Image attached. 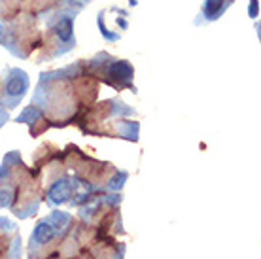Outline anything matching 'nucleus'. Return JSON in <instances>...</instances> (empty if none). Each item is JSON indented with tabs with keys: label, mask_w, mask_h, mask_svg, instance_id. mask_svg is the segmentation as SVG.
Wrapping results in <instances>:
<instances>
[{
	"label": "nucleus",
	"mask_w": 261,
	"mask_h": 259,
	"mask_svg": "<svg viewBox=\"0 0 261 259\" xmlns=\"http://www.w3.org/2000/svg\"><path fill=\"white\" fill-rule=\"evenodd\" d=\"M133 78H135V68L125 59H114L106 68L108 84L116 85V87H130Z\"/></svg>",
	"instance_id": "7ed1b4c3"
},
{
	"label": "nucleus",
	"mask_w": 261,
	"mask_h": 259,
	"mask_svg": "<svg viewBox=\"0 0 261 259\" xmlns=\"http://www.w3.org/2000/svg\"><path fill=\"white\" fill-rule=\"evenodd\" d=\"M55 237V227L51 225V221H40L38 225L34 227V233L31 242L33 244H47L49 240H53Z\"/></svg>",
	"instance_id": "423d86ee"
},
{
	"label": "nucleus",
	"mask_w": 261,
	"mask_h": 259,
	"mask_svg": "<svg viewBox=\"0 0 261 259\" xmlns=\"http://www.w3.org/2000/svg\"><path fill=\"white\" fill-rule=\"evenodd\" d=\"M29 91V76L25 70L21 68H12L8 74L6 82H4V89H2V100L6 102L8 108H15L19 100L27 95Z\"/></svg>",
	"instance_id": "f257e3e1"
},
{
	"label": "nucleus",
	"mask_w": 261,
	"mask_h": 259,
	"mask_svg": "<svg viewBox=\"0 0 261 259\" xmlns=\"http://www.w3.org/2000/svg\"><path fill=\"white\" fill-rule=\"evenodd\" d=\"M74 19H76V13H63L57 17L55 25H53V34L57 44H61V51L66 53L68 49H72L76 45V36H74Z\"/></svg>",
	"instance_id": "f03ea898"
},
{
	"label": "nucleus",
	"mask_w": 261,
	"mask_h": 259,
	"mask_svg": "<svg viewBox=\"0 0 261 259\" xmlns=\"http://www.w3.org/2000/svg\"><path fill=\"white\" fill-rule=\"evenodd\" d=\"M6 119H8V114H6V112H2V110H0V127L4 125V121H6Z\"/></svg>",
	"instance_id": "9b49d317"
},
{
	"label": "nucleus",
	"mask_w": 261,
	"mask_h": 259,
	"mask_svg": "<svg viewBox=\"0 0 261 259\" xmlns=\"http://www.w3.org/2000/svg\"><path fill=\"white\" fill-rule=\"evenodd\" d=\"M233 4V0H204L201 15L204 21H216L223 15V12Z\"/></svg>",
	"instance_id": "39448f33"
},
{
	"label": "nucleus",
	"mask_w": 261,
	"mask_h": 259,
	"mask_svg": "<svg viewBox=\"0 0 261 259\" xmlns=\"http://www.w3.org/2000/svg\"><path fill=\"white\" fill-rule=\"evenodd\" d=\"M250 17H257V0H252L250 2Z\"/></svg>",
	"instance_id": "9d476101"
},
{
	"label": "nucleus",
	"mask_w": 261,
	"mask_h": 259,
	"mask_svg": "<svg viewBox=\"0 0 261 259\" xmlns=\"http://www.w3.org/2000/svg\"><path fill=\"white\" fill-rule=\"evenodd\" d=\"M89 2H91V0H65V4L70 8V10H74V13L78 12V10H82V8H84L85 4H89Z\"/></svg>",
	"instance_id": "6e6552de"
},
{
	"label": "nucleus",
	"mask_w": 261,
	"mask_h": 259,
	"mask_svg": "<svg viewBox=\"0 0 261 259\" xmlns=\"http://www.w3.org/2000/svg\"><path fill=\"white\" fill-rule=\"evenodd\" d=\"M0 44L8 45V29L4 27V23L0 21Z\"/></svg>",
	"instance_id": "1a4fd4ad"
},
{
	"label": "nucleus",
	"mask_w": 261,
	"mask_h": 259,
	"mask_svg": "<svg viewBox=\"0 0 261 259\" xmlns=\"http://www.w3.org/2000/svg\"><path fill=\"white\" fill-rule=\"evenodd\" d=\"M13 202V191L10 188H0V208L12 206Z\"/></svg>",
	"instance_id": "0eeeda50"
},
{
	"label": "nucleus",
	"mask_w": 261,
	"mask_h": 259,
	"mask_svg": "<svg viewBox=\"0 0 261 259\" xmlns=\"http://www.w3.org/2000/svg\"><path fill=\"white\" fill-rule=\"evenodd\" d=\"M76 191V186L72 180H57L53 182L47 189V202L49 204H63L70 201V197Z\"/></svg>",
	"instance_id": "20e7f679"
}]
</instances>
